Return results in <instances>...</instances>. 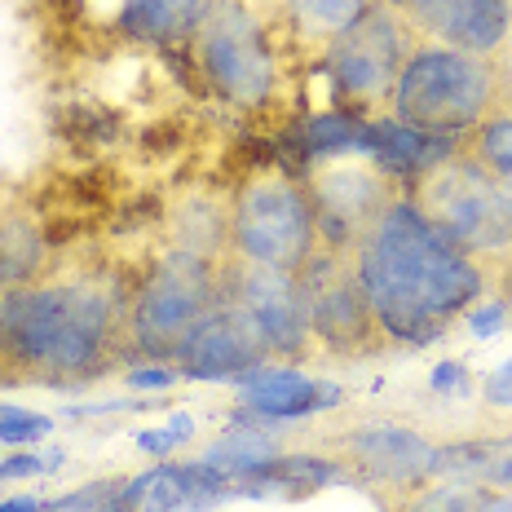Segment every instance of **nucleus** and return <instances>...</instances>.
Returning <instances> with one entry per match:
<instances>
[{"instance_id":"1","label":"nucleus","mask_w":512,"mask_h":512,"mask_svg":"<svg viewBox=\"0 0 512 512\" xmlns=\"http://www.w3.org/2000/svg\"><path fill=\"white\" fill-rule=\"evenodd\" d=\"M358 279L393 345H429L486 292V270L398 195L354 248Z\"/></svg>"},{"instance_id":"2","label":"nucleus","mask_w":512,"mask_h":512,"mask_svg":"<svg viewBox=\"0 0 512 512\" xmlns=\"http://www.w3.org/2000/svg\"><path fill=\"white\" fill-rule=\"evenodd\" d=\"M120 292L102 279L14 287L5 292L0 354L45 380L89 376L120 332Z\"/></svg>"},{"instance_id":"3","label":"nucleus","mask_w":512,"mask_h":512,"mask_svg":"<svg viewBox=\"0 0 512 512\" xmlns=\"http://www.w3.org/2000/svg\"><path fill=\"white\" fill-rule=\"evenodd\" d=\"M499 84L504 80H499L495 58L420 40L398 71L389 115L407 128H420V133L460 137L495 115Z\"/></svg>"},{"instance_id":"4","label":"nucleus","mask_w":512,"mask_h":512,"mask_svg":"<svg viewBox=\"0 0 512 512\" xmlns=\"http://www.w3.org/2000/svg\"><path fill=\"white\" fill-rule=\"evenodd\" d=\"M407 199L477 265L512 256V190L468 151H455L429 168Z\"/></svg>"},{"instance_id":"5","label":"nucleus","mask_w":512,"mask_h":512,"mask_svg":"<svg viewBox=\"0 0 512 512\" xmlns=\"http://www.w3.org/2000/svg\"><path fill=\"white\" fill-rule=\"evenodd\" d=\"M221 305V265L173 248L159 256L128 305L124 332L142 358H173L181 340Z\"/></svg>"},{"instance_id":"6","label":"nucleus","mask_w":512,"mask_h":512,"mask_svg":"<svg viewBox=\"0 0 512 512\" xmlns=\"http://www.w3.org/2000/svg\"><path fill=\"white\" fill-rule=\"evenodd\" d=\"M230 252L243 261L301 274L305 261L318 252L309 190L279 173L243 181L230 199Z\"/></svg>"},{"instance_id":"7","label":"nucleus","mask_w":512,"mask_h":512,"mask_svg":"<svg viewBox=\"0 0 512 512\" xmlns=\"http://www.w3.org/2000/svg\"><path fill=\"white\" fill-rule=\"evenodd\" d=\"M301 292H305V314H309V336L340 358H362L389 345L380 332V318L371 309V296L358 279L354 252L332 248L327 256H309L301 270Z\"/></svg>"},{"instance_id":"8","label":"nucleus","mask_w":512,"mask_h":512,"mask_svg":"<svg viewBox=\"0 0 512 512\" xmlns=\"http://www.w3.org/2000/svg\"><path fill=\"white\" fill-rule=\"evenodd\" d=\"M420 45L415 31L402 9L389 5H371L345 36L332 40L327 49V71H332L336 89L358 106H389L393 84H398L402 62L411 58V49Z\"/></svg>"},{"instance_id":"9","label":"nucleus","mask_w":512,"mask_h":512,"mask_svg":"<svg viewBox=\"0 0 512 512\" xmlns=\"http://www.w3.org/2000/svg\"><path fill=\"white\" fill-rule=\"evenodd\" d=\"M199 62L212 89L239 111H261L274 93V53L243 5H212L199 27Z\"/></svg>"},{"instance_id":"10","label":"nucleus","mask_w":512,"mask_h":512,"mask_svg":"<svg viewBox=\"0 0 512 512\" xmlns=\"http://www.w3.org/2000/svg\"><path fill=\"white\" fill-rule=\"evenodd\" d=\"M221 301L239 305L252 318L265 349H270V358L301 362L309 354V345H314L301 274L243 261V256H226V265H221Z\"/></svg>"},{"instance_id":"11","label":"nucleus","mask_w":512,"mask_h":512,"mask_svg":"<svg viewBox=\"0 0 512 512\" xmlns=\"http://www.w3.org/2000/svg\"><path fill=\"white\" fill-rule=\"evenodd\" d=\"M305 190L314 204L318 239H327L340 252H354L362 234L380 221V212L398 199L393 177L376 159H327Z\"/></svg>"},{"instance_id":"12","label":"nucleus","mask_w":512,"mask_h":512,"mask_svg":"<svg viewBox=\"0 0 512 512\" xmlns=\"http://www.w3.org/2000/svg\"><path fill=\"white\" fill-rule=\"evenodd\" d=\"M173 362L186 380H243L270 362V349H265L256 323L239 305L221 301L195 332L181 340Z\"/></svg>"},{"instance_id":"13","label":"nucleus","mask_w":512,"mask_h":512,"mask_svg":"<svg viewBox=\"0 0 512 512\" xmlns=\"http://www.w3.org/2000/svg\"><path fill=\"white\" fill-rule=\"evenodd\" d=\"M336 451L376 486L411 490L437 477V446L407 424H358L336 437Z\"/></svg>"},{"instance_id":"14","label":"nucleus","mask_w":512,"mask_h":512,"mask_svg":"<svg viewBox=\"0 0 512 512\" xmlns=\"http://www.w3.org/2000/svg\"><path fill=\"white\" fill-rule=\"evenodd\" d=\"M402 18L437 45L482 58H495V49L512 36V0H407Z\"/></svg>"},{"instance_id":"15","label":"nucleus","mask_w":512,"mask_h":512,"mask_svg":"<svg viewBox=\"0 0 512 512\" xmlns=\"http://www.w3.org/2000/svg\"><path fill=\"white\" fill-rule=\"evenodd\" d=\"M226 499V482L204 464H159L151 473L120 482L111 512H208Z\"/></svg>"},{"instance_id":"16","label":"nucleus","mask_w":512,"mask_h":512,"mask_svg":"<svg viewBox=\"0 0 512 512\" xmlns=\"http://www.w3.org/2000/svg\"><path fill=\"white\" fill-rule=\"evenodd\" d=\"M340 398V384L314 380L296 367H256L252 376H243V407L261 420H301L340 407Z\"/></svg>"},{"instance_id":"17","label":"nucleus","mask_w":512,"mask_h":512,"mask_svg":"<svg viewBox=\"0 0 512 512\" xmlns=\"http://www.w3.org/2000/svg\"><path fill=\"white\" fill-rule=\"evenodd\" d=\"M446 155H455V137H433L420 128L398 124L393 115L367 120V159H376L389 177H415L437 168Z\"/></svg>"},{"instance_id":"18","label":"nucleus","mask_w":512,"mask_h":512,"mask_svg":"<svg viewBox=\"0 0 512 512\" xmlns=\"http://www.w3.org/2000/svg\"><path fill=\"white\" fill-rule=\"evenodd\" d=\"M437 477L495 486L512 495V437H477V442L437 446Z\"/></svg>"},{"instance_id":"19","label":"nucleus","mask_w":512,"mask_h":512,"mask_svg":"<svg viewBox=\"0 0 512 512\" xmlns=\"http://www.w3.org/2000/svg\"><path fill=\"white\" fill-rule=\"evenodd\" d=\"M283 455V437L274 429H265V424H239V429L221 433L217 442L204 451V468H212V473L226 482V495L234 482H243L248 473H256L261 464L279 460Z\"/></svg>"},{"instance_id":"20","label":"nucleus","mask_w":512,"mask_h":512,"mask_svg":"<svg viewBox=\"0 0 512 512\" xmlns=\"http://www.w3.org/2000/svg\"><path fill=\"white\" fill-rule=\"evenodd\" d=\"M212 0H128L124 5V27L142 40H159V45H173V40L199 36Z\"/></svg>"},{"instance_id":"21","label":"nucleus","mask_w":512,"mask_h":512,"mask_svg":"<svg viewBox=\"0 0 512 512\" xmlns=\"http://www.w3.org/2000/svg\"><path fill=\"white\" fill-rule=\"evenodd\" d=\"M45 265V234L27 217H0V287H27Z\"/></svg>"},{"instance_id":"22","label":"nucleus","mask_w":512,"mask_h":512,"mask_svg":"<svg viewBox=\"0 0 512 512\" xmlns=\"http://www.w3.org/2000/svg\"><path fill=\"white\" fill-rule=\"evenodd\" d=\"M173 234H177L181 252L217 261L221 248H230V208L212 204V199H190L173 217Z\"/></svg>"},{"instance_id":"23","label":"nucleus","mask_w":512,"mask_h":512,"mask_svg":"<svg viewBox=\"0 0 512 512\" xmlns=\"http://www.w3.org/2000/svg\"><path fill=\"white\" fill-rule=\"evenodd\" d=\"M301 142L314 159L367 155V120H354V115H314L305 124Z\"/></svg>"},{"instance_id":"24","label":"nucleus","mask_w":512,"mask_h":512,"mask_svg":"<svg viewBox=\"0 0 512 512\" xmlns=\"http://www.w3.org/2000/svg\"><path fill=\"white\" fill-rule=\"evenodd\" d=\"M468 155L512 190V111H495L490 120L477 124L468 137Z\"/></svg>"},{"instance_id":"25","label":"nucleus","mask_w":512,"mask_h":512,"mask_svg":"<svg viewBox=\"0 0 512 512\" xmlns=\"http://www.w3.org/2000/svg\"><path fill=\"white\" fill-rule=\"evenodd\" d=\"M371 5H376V0H292V14L301 18L305 31L336 40V36H345Z\"/></svg>"},{"instance_id":"26","label":"nucleus","mask_w":512,"mask_h":512,"mask_svg":"<svg viewBox=\"0 0 512 512\" xmlns=\"http://www.w3.org/2000/svg\"><path fill=\"white\" fill-rule=\"evenodd\" d=\"M486 499V486H473V482H446V486H433L429 495H415L407 512H473L477 504Z\"/></svg>"},{"instance_id":"27","label":"nucleus","mask_w":512,"mask_h":512,"mask_svg":"<svg viewBox=\"0 0 512 512\" xmlns=\"http://www.w3.org/2000/svg\"><path fill=\"white\" fill-rule=\"evenodd\" d=\"M49 433H53V420H49V415L0 402V442L27 446V442H40V437H49Z\"/></svg>"},{"instance_id":"28","label":"nucleus","mask_w":512,"mask_h":512,"mask_svg":"<svg viewBox=\"0 0 512 512\" xmlns=\"http://www.w3.org/2000/svg\"><path fill=\"white\" fill-rule=\"evenodd\" d=\"M115 495H120V482H89V486H80V490H71V495L45 504V512H111Z\"/></svg>"},{"instance_id":"29","label":"nucleus","mask_w":512,"mask_h":512,"mask_svg":"<svg viewBox=\"0 0 512 512\" xmlns=\"http://www.w3.org/2000/svg\"><path fill=\"white\" fill-rule=\"evenodd\" d=\"M429 389L442 393V398H468L473 393V376H468L464 362H437L429 376Z\"/></svg>"},{"instance_id":"30","label":"nucleus","mask_w":512,"mask_h":512,"mask_svg":"<svg viewBox=\"0 0 512 512\" xmlns=\"http://www.w3.org/2000/svg\"><path fill=\"white\" fill-rule=\"evenodd\" d=\"M482 398H486V407H495V411H512V358L486 376Z\"/></svg>"},{"instance_id":"31","label":"nucleus","mask_w":512,"mask_h":512,"mask_svg":"<svg viewBox=\"0 0 512 512\" xmlns=\"http://www.w3.org/2000/svg\"><path fill=\"white\" fill-rule=\"evenodd\" d=\"M58 460V455H9L5 464H0V482H18V477H36V473H49V464Z\"/></svg>"},{"instance_id":"32","label":"nucleus","mask_w":512,"mask_h":512,"mask_svg":"<svg viewBox=\"0 0 512 512\" xmlns=\"http://www.w3.org/2000/svg\"><path fill=\"white\" fill-rule=\"evenodd\" d=\"M504 323H508V305L504 301H495V305H482V309H468V327H473L477 336H495V332H504Z\"/></svg>"},{"instance_id":"33","label":"nucleus","mask_w":512,"mask_h":512,"mask_svg":"<svg viewBox=\"0 0 512 512\" xmlns=\"http://www.w3.org/2000/svg\"><path fill=\"white\" fill-rule=\"evenodd\" d=\"M181 380V371L173 367H137V371H128V384L133 389H168V384H177Z\"/></svg>"},{"instance_id":"34","label":"nucleus","mask_w":512,"mask_h":512,"mask_svg":"<svg viewBox=\"0 0 512 512\" xmlns=\"http://www.w3.org/2000/svg\"><path fill=\"white\" fill-rule=\"evenodd\" d=\"M137 446L151 455H168L177 446V437H173V429H146V433H137Z\"/></svg>"},{"instance_id":"35","label":"nucleus","mask_w":512,"mask_h":512,"mask_svg":"<svg viewBox=\"0 0 512 512\" xmlns=\"http://www.w3.org/2000/svg\"><path fill=\"white\" fill-rule=\"evenodd\" d=\"M0 512H45L36 495H14V499H0Z\"/></svg>"},{"instance_id":"36","label":"nucleus","mask_w":512,"mask_h":512,"mask_svg":"<svg viewBox=\"0 0 512 512\" xmlns=\"http://www.w3.org/2000/svg\"><path fill=\"white\" fill-rule=\"evenodd\" d=\"M380 5H389V9H402V5H407V0H380Z\"/></svg>"},{"instance_id":"37","label":"nucleus","mask_w":512,"mask_h":512,"mask_svg":"<svg viewBox=\"0 0 512 512\" xmlns=\"http://www.w3.org/2000/svg\"><path fill=\"white\" fill-rule=\"evenodd\" d=\"M486 499H490V495H486ZM486 499H482V504H477L473 512H490V504H486Z\"/></svg>"},{"instance_id":"38","label":"nucleus","mask_w":512,"mask_h":512,"mask_svg":"<svg viewBox=\"0 0 512 512\" xmlns=\"http://www.w3.org/2000/svg\"><path fill=\"white\" fill-rule=\"evenodd\" d=\"M0 318H5V287H0Z\"/></svg>"}]
</instances>
